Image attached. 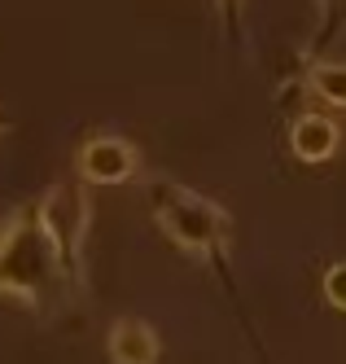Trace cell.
Returning <instances> with one entry per match:
<instances>
[{
	"instance_id": "obj_1",
	"label": "cell",
	"mask_w": 346,
	"mask_h": 364,
	"mask_svg": "<svg viewBox=\"0 0 346 364\" xmlns=\"http://www.w3.org/2000/svg\"><path fill=\"white\" fill-rule=\"evenodd\" d=\"M84 290L66 264L58 237L48 232L40 202H26L0 224V299H13L31 311H53Z\"/></svg>"
},
{
	"instance_id": "obj_2",
	"label": "cell",
	"mask_w": 346,
	"mask_h": 364,
	"mask_svg": "<svg viewBox=\"0 0 346 364\" xmlns=\"http://www.w3.org/2000/svg\"><path fill=\"white\" fill-rule=\"evenodd\" d=\"M145 198H149L153 224L163 228L184 255L210 259V264H220V259L228 255V242H232V215L224 211L220 202H210V198L193 193L189 185L167 180V176L149 180Z\"/></svg>"
},
{
	"instance_id": "obj_3",
	"label": "cell",
	"mask_w": 346,
	"mask_h": 364,
	"mask_svg": "<svg viewBox=\"0 0 346 364\" xmlns=\"http://www.w3.org/2000/svg\"><path fill=\"white\" fill-rule=\"evenodd\" d=\"M40 211H44L48 232L58 237L70 272L84 281V237H88V193H84V185H53L40 198Z\"/></svg>"
},
{
	"instance_id": "obj_4",
	"label": "cell",
	"mask_w": 346,
	"mask_h": 364,
	"mask_svg": "<svg viewBox=\"0 0 346 364\" xmlns=\"http://www.w3.org/2000/svg\"><path fill=\"white\" fill-rule=\"evenodd\" d=\"M75 171L84 185H123L141 171V154L123 136H88L75 154Z\"/></svg>"
},
{
	"instance_id": "obj_5",
	"label": "cell",
	"mask_w": 346,
	"mask_h": 364,
	"mask_svg": "<svg viewBox=\"0 0 346 364\" xmlns=\"http://www.w3.org/2000/svg\"><path fill=\"white\" fill-rule=\"evenodd\" d=\"M105 355H110V364H158L163 343H158L149 321L123 316V321L110 325V333H105Z\"/></svg>"
},
{
	"instance_id": "obj_6",
	"label": "cell",
	"mask_w": 346,
	"mask_h": 364,
	"mask_svg": "<svg viewBox=\"0 0 346 364\" xmlns=\"http://www.w3.org/2000/svg\"><path fill=\"white\" fill-rule=\"evenodd\" d=\"M289 149L298 163H329L342 149V127L329 114H298L289 127Z\"/></svg>"
},
{
	"instance_id": "obj_7",
	"label": "cell",
	"mask_w": 346,
	"mask_h": 364,
	"mask_svg": "<svg viewBox=\"0 0 346 364\" xmlns=\"http://www.w3.org/2000/svg\"><path fill=\"white\" fill-rule=\"evenodd\" d=\"M337 40H346V0H315V31L307 40V58L315 62Z\"/></svg>"
},
{
	"instance_id": "obj_8",
	"label": "cell",
	"mask_w": 346,
	"mask_h": 364,
	"mask_svg": "<svg viewBox=\"0 0 346 364\" xmlns=\"http://www.w3.org/2000/svg\"><path fill=\"white\" fill-rule=\"evenodd\" d=\"M307 88L325 101V106L346 110V62H329V58H315L307 70Z\"/></svg>"
},
{
	"instance_id": "obj_9",
	"label": "cell",
	"mask_w": 346,
	"mask_h": 364,
	"mask_svg": "<svg viewBox=\"0 0 346 364\" xmlns=\"http://www.w3.org/2000/svg\"><path fill=\"white\" fill-rule=\"evenodd\" d=\"M325 299H329V307H337V311H346V259L342 264H333L329 272H325Z\"/></svg>"
},
{
	"instance_id": "obj_10",
	"label": "cell",
	"mask_w": 346,
	"mask_h": 364,
	"mask_svg": "<svg viewBox=\"0 0 346 364\" xmlns=\"http://www.w3.org/2000/svg\"><path fill=\"white\" fill-rule=\"evenodd\" d=\"M215 9H220V18H224L228 36L242 31V9H246V0H215Z\"/></svg>"
},
{
	"instance_id": "obj_11",
	"label": "cell",
	"mask_w": 346,
	"mask_h": 364,
	"mask_svg": "<svg viewBox=\"0 0 346 364\" xmlns=\"http://www.w3.org/2000/svg\"><path fill=\"white\" fill-rule=\"evenodd\" d=\"M9 132V114H5V106H0V136Z\"/></svg>"
}]
</instances>
